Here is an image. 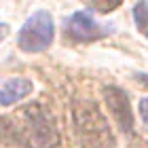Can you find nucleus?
I'll list each match as a JSON object with an SVG mask.
<instances>
[{"mask_svg": "<svg viewBox=\"0 0 148 148\" xmlns=\"http://www.w3.org/2000/svg\"><path fill=\"white\" fill-rule=\"evenodd\" d=\"M74 121L80 140L87 148H114V138L99 108L89 99H80L74 106Z\"/></svg>", "mask_w": 148, "mask_h": 148, "instance_id": "f257e3e1", "label": "nucleus"}, {"mask_svg": "<svg viewBox=\"0 0 148 148\" xmlns=\"http://www.w3.org/2000/svg\"><path fill=\"white\" fill-rule=\"evenodd\" d=\"M55 36V23L53 17L47 11H36L34 15L28 17V21L23 23V28L19 30L17 42L23 51L28 53H38L49 49Z\"/></svg>", "mask_w": 148, "mask_h": 148, "instance_id": "f03ea898", "label": "nucleus"}, {"mask_svg": "<svg viewBox=\"0 0 148 148\" xmlns=\"http://www.w3.org/2000/svg\"><path fill=\"white\" fill-rule=\"evenodd\" d=\"M66 34L74 42H93V40L102 38L106 34V30H102V25L91 15L78 11L66 19Z\"/></svg>", "mask_w": 148, "mask_h": 148, "instance_id": "7ed1b4c3", "label": "nucleus"}, {"mask_svg": "<svg viewBox=\"0 0 148 148\" xmlns=\"http://www.w3.org/2000/svg\"><path fill=\"white\" fill-rule=\"evenodd\" d=\"M104 97H106V106L112 112V116L119 123V127L125 133H129L133 129V114H131L129 97L125 95V91L119 89V87H108L104 91Z\"/></svg>", "mask_w": 148, "mask_h": 148, "instance_id": "20e7f679", "label": "nucleus"}, {"mask_svg": "<svg viewBox=\"0 0 148 148\" xmlns=\"http://www.w3.org/2000/svg\"><path fill=\"white\" fill-rule=\"evenodd\" d=\"M32 93V83L28 78H9L0 87V106H13Z\"/></svg>", "mask_w": 148, "mask_h": 148, "instance_id": "39448f33", "label": "nucleus"}, {"mask_svg": "<svg viewBox=\"0 0 148 148\" xmlns=\"http://www.w3.org/2000/svg\"><path fill=\"white\" fill-rule=\"evenodd\" d=\"M133 19H136L138 30L148 38V0H140L133 6Z\"/></svg>", "mask_w": 148, "mask_h": 148, "instance_id": "423d86ee", "label": "nucleus"}, {"mask_svg": "<svg viewBox=\"0 0 148 148\" xmlns=\"http://www.w3.org/2000/svg\"><path fill=\"white\" fill-rule=\"evenodd\" d=\"M123 4V0H93V9L99 13H110Z\"/></svg>", "mask_w": 148, "mask_h": 148, "instance_id": "0eeeda50", "label": "nucleus"}, {"mask_svg": "<svg viewBox=\"0 0 148 148\" xmlns=\"http://www.w3.org/2000/svg\"><path fill=\"white\" fill-rule=\"evenodd\" d=\"M140 116H142V123L148 127V97L140 99Z\"/></svg>", "mask_w": 148, "mask_h": 148, "instance_id": "6e6552de", "label": "nucleus"}, {"mask_svg": "<svg viewBox=\"0 0 148 148\" xmlns=\"http://www.w3.org/2000/svg\"><path fill=\"white\" fill-rule=\"evenodd\" d=\"M4 34H9V25H4V23H0V40H2Z\"/></svg>", "mask_w": 148, "mask_h": 148, "instance_id": "1a4fd4ad", "label": "nucleus"}, {"mask_svg": "<svg viewBox=\"0 0 148 148\" xmlns=\"http://www.w3.org/2000/svg\"><path fill=\"white\" fill-rule=\"evenodd\" d=\"M140 80H144V83H148V74H140Z\"/></svg>", "mask_w": 148, "mask_h": 148, "instance_id": "9d476101", "label": "nucleus"}]
</instances>
